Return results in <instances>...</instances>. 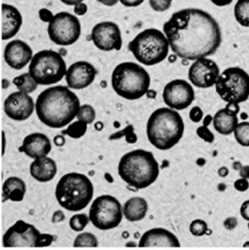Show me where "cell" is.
<instances>
[{
  "label": "cell",
  "instance_id": "1",
  "mask_svg": "<svg viewBox=\"0 0 249 250\" xmlns=\"http://www.w3.org/2000/svg\"><path fill=\"white\" fill-rule=\"evenodd\" d=\"M163 29L175 56L187 61L214 55L222 43L217 20L209 13L194 7L175 12Z\"/></svg>",
  "mask_w": 249,
  "mask_h": 250
},
{
  "label": "cell",
  "instance_id": "2",
  "mask_svg": "<svg viewBox=\"0 0 249 250\" xmlns=\"http://www.w3.org/2000/svg\"><path fill=\"white\" fill-rule=\"evenodd\" d=\"M77 94L66 86H54L42 91L35 103L38 119L45 126L60 129L77 117L80 108Z\"/></svg>",
  "mask_w": 249,
  "mask_h": 250
},
{
  "label": "cell",
  "instance_id": "3",
  "mask_svg": "<svg viewBox=\"0 0 249 250\" xmlns=\"http://www.w3.org/2000/svg\"><path fill=\"white\" fill-rule=\"evenodd\" d=\"M185 133V123L178 111L167 107L158 108L146 122V137L160 151H167L177 145Z\"/></svg>",
  "mask_w": 249,
  "mask_h": 250
},
{
  "label": "cell",
  "instance_id": "4",
  "mask_svg": "<svg viewBox=\"0 0 249 250\" xmlns=\"http://www.w3.org/2000/svg\"><path fill=\"white\" fill-rule=\"evenodd\" d=\"M120 177L131 188L151 187L159 176V165L150 151L137 149L124 154L117 167Z\"/></svg>",
  "mask_w": 249,
  "mask_h": 250
},
{
  "label": "cell",
  "instance_id": "5",
  "mask_svg": "<svg viewBox=\"0 0 249 250\" xmlns=\"http://www.w3.org/2000/svg\"><path fill=\"white\" fill-rule=\"evenodd\" d=\"M94 188L91 180L81 173L62 176L56 187V198L61 208L69 211L85 209L92 201Z\"/></svg>",
  "mask_w": 249,
  "mask_h": 250
},
{
  "label": "cell",
  "instance_id": "6",
  "mask_svg": "<svg viewBox=\"0 0 249 250\" xmlns=\"http://www.w3.org/2000/svg\"><path fill=\"white\" fill-rule=\"evenodd\" d=\"M111 85L119 97L135 101L148 93L151 78L143 66L133 62H124L113 69Z\"/></svg>",
  "mask_w": 249,
  "mask_h": 250
},
{
  "label": "cell",
  "instance_id": "7",
  "mask_svg": "<svg viewBox=\"0 0 249 250\" xmlns=\"http://www.w3.org/2000/svg\"><path fill=\"white\" fill-rule=\"evenodd\" d=\"M128 47L138 63L153 66L166 60L170 44L165 34L159 29L148 28L139 33L129 43Z\"/></svg>",
  "mask_w": 249,
  "mask_h": 250
},
{
  "label": "cell",
  "instance_id": "8",
  "mask_svg": "<svg viewBox=\"0 0 249 250\" xmlns=\"http://www.w3.org/2000/svg\"><path fill=\"white\" fill-rule=\"evenodd\" d=\"M66 63L62 56L51 49H44L33 56L28 73L38 85H54L65 77Z\"/></svg>",
  "mask_w": 249,
  "mask_h": 250
},
{
  "label": "cell",
  "instance_id": "9",
  "mask_svg": "<svg viewBox=\"0 0 249 250\" xmlns=\"http://www.w3.org/2000/svg\"><path fill=\"white\" fill-rule=\"evenodd\" d=\"M216 91L227 104H241L249 98V75L240 67L223 70L215 84Z\"/></svg>",
  "mask_w": 249,
  "mask_h": 250
},
{
  "label": "cell",
  "instance_id": "10",
  "mask_svg": "<svg viewBox=\"0 0 249 250\" xmlns=\"http://www.w3.org/2000/svg\"><path fill=\"white\" fill-rule=\"evenodd\" d=\"M88 217L95 229L101 230L113 229L122 223L123 207L115 197L102 195L93 200Z\"/></svg>",
  "mask_w": 249,
  "mask_h": 250
},
{
  "label": "cell",
  "instance_id": "11",
  "mask_svg": "<svg viewBox=\"0 0 249 250\" xmlns=\"http://www.w3.org/2000/svg\"><path fill=\"white\" fill-rule=\"evenodd\" d=\"M47 33L49 39L57 45L69 46L80 38L81 22L70 13H58L48 23Z\"/></svg>",
  "mask_w": 249,
  "mask_h": 250
},
{
  "label": "cell",
  "instance_id": "12",
  "mask_svg": "<svg viewBox=\"0 0 249 250\" xmlns=\"http://www.w3.org/2000/svg\"><path fill=\"white\" fill-rule=\"evenodd\" d=\"M163 99L167 108L180 111L192 105L195 100V91L187 81L176 79L165 86Z\"/></svg>",
  "mask_w": 249,
  "mask_h": 250
},
{
  "label": "cell",
  "instance_id": "13",
  "mask_svg": "<svg viewBox=\"0 0 249 250\" xmlns=\"http://www.w3.org/2000/svg\"><path fill=\"white\" fill-rule=\"evenodd\" d=\"M218 64L209 58H201L194 61L188 69V80L192 85L201 89L214 86L220 76Z\"/></svg>",
  "mask_w": 249,
  "mask_h": 250
},
{
  "label": "cell",
  "instance_id": "14",
  "mask_svg": "<svg viewBox=\"0 0 249 250\" xmlns=\"http://www.w3.org/2000/svg\"><path fill=\"white\" fill-rule=\"evenodd\" d=\"M91 40L103 51L120 50L123 45L121 29L112 21H104L95 24L91 31Z\"/></svg>",
  "mask_w": 249,
  "mask_h": 250
},
{
  "label": "cell",
  "instance_id": "15",
  "mask_svg": "<svg viewBox=\"0 0 249 250\" xmlns=\"http://www.w3.org/2000/svg\"><path fill=\"white\" fill-rule=\"evenodd\" d=\"M40 233L34 225L19 220L5 231L2 244L4 247H35Z\"/></svg>",
  "mask_w": 249,
  "mask_h": 250
},
{
  "label": "cell",
  "instance_id": "16",
  "mask_svg": "<svg viewBox=\"0 0 249 250\" xmlns=\"http://www.w3.org/2000/svg\"><path fill=\"white\" fill-rule=\"evenodd\" d=\"M4 112L13 121L22 122L34 113L35 103L28 94L16 91L11 93L4 101Z\"/></svg>",
  "mask_w": 249,
  "mask_h": 250
},
{
  "label": "cell",
  "instance_id": "17",
  "mask_svg": "<svg viewBox=\"0 0 249 250\" xmlns=\"http://www.w3.org/2000/svg\"><path fill=\"white\" fill-rule=\"evenodd\" d=\"M97 77V69L94 66L86 61H78L71 64L66 70V83L70 89L81 90L90 86Z\"/></svg>",
  "mask_w": 249,
  "mask_h": 250
},
{
  "label": "cell",
  "instance_id": "18",
  "mask_svg": "<svg viewBox=\"0 0 249 250\" xmlns=\"http://www.w3.org/2000/svg\"><path fill=\"white\" fill-rule=\"evenodd\" d=\"M31 46L22 40H13L4 48V61L11 68L20 70L31 62L33 58Z\"/></svg>",
  "mask_w": 249,
  "mask_h": 250
},
{
  "label": "cell",
  "instance_id": "19",
  "mask_svg": "<svg viewBox=\"0 0 249 250\" xmlns=\"http://www.w3.org/2000/svg\"><path fill=\"white\" fill-rule=\"evenodd\" d=\"M138 247H180V242L175 234L166 229L146 230L138 242Z\"/></svg>",
  "mask_w": 249,
  "mask_h": 250
},
{
  "label": "cell",
  "instance_id": "20",
  "mask_svg": "<svg viewBox=\"0 0 249 250\" xmlns=\"http://www.w3.org/2000/svg\"><path fill=\"white\" fill-rule=\"evenodd\" d=\"M240 107L237 104H228L225 108L220 109L212 117V125L219 134L230 135L238 126V113Z\"/></svg>",
  "mask_w": 249,
  "mask_h": 250
},
{
  "label": "cell",
  "instance_id": "21",
  "mask_svg": "<svg viewBox=\"0 0 249 250\" xmlns=\"http://www.w3.org/2000/svg\"><path fill=\"white\" fill-rule=\"evenodd\" d=\"M20 151L33 159L46 157L51 151V142L45 134L36 132L23 139Z\"/></svg>",
  "mask_w": 249,
  "mask_h": 250
},
{
  "label": "cell",
  "instance_id": "22",
  "mask_svg": "<svg viewBox=\"0 0 249 250\" xmlns=\"http://www.w3.org/2000/svg\"><path fill=\"white\" fill-rule=\"evenodd\" d=\"M22 25V15L11 4H2V40L16 36Z\"/></svg>",
  "mask_w": 249,
  "mask_h": 250
},
{
  "label": "cell",
  "instance_id": "23",
  "mask_svg": "<svg viewBox=\"0 0 249 250\" xmlns=\"http://www.w3.org/2000/svg\"><path fill=\"white\" fill-rule=\"evenodd\" d=\"M57 171L58 167L56 161L47 156L35 159L29 167L32 177L39 182H48L53 180Z\"/></svg>",
  "mask_w": 249,
  "mask_h": 250
},
{
  "label": "cell",
  "instance_id": "24",
  "mask_svg": "<svg viewBox=\"0 0 249 250\" xmlns=\"http://www.w3.org/2000/svg\"><path fill=\"white\" fill-rule=\"evenodd\" d=\"M149 210V205L143 197H132L124 202L123 215L130 222H138L145 218Z\"/></svg>",
  "mask_w": 249,
  "mask_h": 250
},
{
  "label": "cell",
  "instance_id": "25",
  "mask_svg": "<svg viewBox=\"0 0 249 250\" xmlns=\"http://www.w3.org/2000/svg\"><path fill=\"white\" fill-rule=\"evenodd\" d=\"M26 193L25 182L19 177H10L7 178L2 187V196L3 201L10 200L13 202H21L24 199Z\"/></svg>",
  "mask_w": 249,
  "mask_h": 250
},
{
  "label": "cell",
  "instance_id": "26",
  "mask_svg": "<svg viewBox=\"0 0 249 250\" xmlns=\"http://www.w3.org/2000/svg\"><path fill=\"white\" fill-rule=\"evenodd\" d=\"M234 18L244 27H249V0H238L233 9Z\"/></svg>",
  "mask_w": 249,
  "mask_h": 250
},
{
  "label": "cell",
  "instance_id": "27",
  "mask_svg": "<svg viewBox=\"0 0 249 250\" xmlns=\"http://www.w3.org/2000/svg\"><path fill=\"white\" fill-rule=\"evenodd\" d=\"M14 85L16 86L19 91L24 92L26 94H29L34 92L37 87H38V84H37L33 78L29 76V73H22V75L18 76L14 79Z\"/></svg>",
  "mask_w": 249,
  "mask_h": 250
},
{
  "label": "cell",
  "instance_id": "28",
  "mask_svg": "<svg viewBox=\"0 0 249 250\" xmlns=\"http://www.w3.org/2000/svg\"><path fill=\"white\" fill-rule=\"evenodd\" d=\"M234 138L242 146H249V122H241L233 131Z\"/></svg>",
  "mask_w": 249,
  "mask_h": 250
},
{
  "label": "cell",
  "instance_id": "29",
  "mask_svg": "<svg viewBox=\"0 0 249 250\" xmlns=\"http://www.w3.org/2000/svg\"><path fill=\"white\" fill-rule=\"evenodd\" d=\"M87 127H88V125L83 122H81V121L73 122L69 125L67 129L63 131V134L68 135L71 138L78 139V138L83 137L86 134Z\"/></svg>",
  "mask_w": 249,
  "mask_h": 250
},
{
  "label": "cell",
  "instance_id": "30",
  "mask_svg": "<svg viewBox=\"0 0 249 250\" xmlns=\"http://www.w3.org/2000/svg\"><path fill=\"white\" fill-rule=\"evenodd\" d=\"M75 247H98L99 241L91 232H82L77 236L73 242Z\"/></svg>",
  "mask_w": 249,
  "mask_h": 250
},
{
  "label": "cell",
  "instance_id": "31",
  "mask_svg": "<svg viewBox=\"0 0 249 250\" xmlns=\"http://www.w3.org/2000/svg\"><path fill=\"white\" fill-rule=\"evenodd\" d=\"M78 121L83 122L87 125H90L95 120V110L91 105L80 106L77 113Z\"/></svg>",
  "mask_w": 249,
  "mask_h": 250
},
{
  "label": "cell",
  "instance_id": "32",
  "mask_svg": "<svg viewBox=\"0 0 249 250\" xmlns=\"http://www.w3.org/2000/svg\"><path fill=\"white\" fill-rule=\"evenodd\" d=\"M89 217L85 214H78L72 216L69 220V226L73 231L81 232L85 229V227L89 223Z\"/></svg>",
  "mask_w": 249,
  "mask_h": 250
},
{
  "label": "cell",
  "instance_id": "33",
  "mask_svg": "<svg viewBox=\"0 0 249 250\" xmlns=\"http://www.w3.org/2000/svg\"><path fill=\"white\" fill-rule=\"evenodd\" d=\"M208 229V223L202 219H196L189 224V232L195 237H202L207 234Z\"/></svg>",
  "mask_w": 249,
  "mask_h": 250
},
{
  "label": "cell",
  "instance_id": "34",
  "mask_svg": "<svg viewBox=\"0 0 249 250\" xmlns=\"http://www.w3.org/2000/svg\"><path fill=\"white\" fill-rule=\"evenodd\" d=\"M123 136L126 137V141L128 144H135L137 142V136L134 133V128L133 126H131V125L127 128H124L123 131L117 132V133L110 136V139L112 141V139H119Z\"/></svg>",
  "mask_w": 249,
  "mask_h": 250
},
{
  "label": "cell",
  "instance_id": "35",
  "mask_svg": "<svg viewBox=\"0 0 249 250\" xmlns=\"http://www.w3.org/2000/svg\"><path fill=\"white\" fill-rule=\"evenodd\" d=\"M173 0H149L150 6L153 11L157 13H163L167 11L172 5Z\"/></svg>",
  "mask_w": 249,
  "mask_h": 250
},
{
  "label": "cell",
  "instance_id": "36",
  "mask_svg": "<svg viewBox=\"0 0 249 250\" xmlns=\"http://www.w3.org/2000/svg\"><path fill=\"white\" fill-rule=\"evenodd\" d=\"M196 133L205 143L211 144V143H214V141H215L214 133H212V132L207 126H201L199 128H197Z\"/></svg>",
  "mask_w": 249,
  "mask_h": 250
},
{
  "label": "cell",
  "instance_id": "37",
  "mask_svg": "<svg viewBox=\"0 0 249 250\" xmlns=\"http://www.w3.org/2000/svg\"><path fill=\"white\" fill-rule=\"evenodd\" d=\"M55 238L49 233H40L36 240L35 247H47L53 244Z\"/></svg>",
  "mask_w": 249,
  "mask_h": 250
},
{
  "label": "cell",
  "instance_id": "38",
  "mask_svg": "<svg viewBox=\"0 0 249 250\" xmlns=\"http://www.w3.org/2000/svg\"><path fill=\"white\" fill-rule=\"evenodd\" d=\"M204 117V113L202 111V109L198 106L193 107L189 111V119L194 123H200Z\"/></svg>",
  "mask_w": 249,
  "mask_h": 250
},
{
  "label": "cell",
  "instance_id": "39",
  "mask_svg": "<svg viewBox=\"0 0 249 250\" xmlns=\"http://www.w3.org/2000/svg\"><path fill=\"white\" fill-rule=\"evenodd\" d=\"M233 187L238 190V192L243 193V192H246V190L249 188V182L246 179L240 178V179L234 181Z\"/></svg>",
  "mask_w": 249,
  "mask_h": 250
},
{
  "label": "cell",
  "instance_id": "40",
  "mask_svg": "<svg viewBox=\"0 0 249 250\" xmlns=\"http://www.w3.org/2000/svg\"><path fill=\"white\" fill-rule=\"evenodd\" d=\"M39 17L42 21L44 22H47V23H49V22L53 20L54 18V15L53 13H51L49 10L47 9H41L39 11Z\"/></svg>",
  "mask_w": 249,
  "mask_h": 250
},
{
  "label": "cell",
  "instance_id": "41",
  "mask_svg": "<svg viewBox=\"0 0 249 250\" xmlns=\"http://www.w3.org/2000/svg\"><path fill=\"white\" fill-rule=\"evenodd\" d=\"M223 225L227 230H232L238 226V220H237V218H234V217H229V218H227L225 221L223 222Z\"/></svg>",
  "mask_w": 249,
  "mask_h": 250
},
{
  "label": "cell",
  "instance_id": "42",
  "mask_svg": "<svg viewBox=\"0 0 249 250\" xmlns=\"http://www.w3.org/2000/svg\"><path fill=\"white\" fill-rule=\"evenodd\" d=\"M240 214L245 221L249 222V200H246L242 203L241 208H240Z\"/></svg>",
  "mask_w": 249,
  "mask_h": 250
},
{
  "label": "cell",
  "instance_id": "43",
  "mask_svg": "<svg viewBox=\"0 0 249 250\" xmlns=\"http://www.w3.org/2000/svg\"><path fill=\"white\" fill-rule=\"evenodd\" d=\"M119 1L127 7H135L143 4L145 0H119Z\"/></svg>",
  "mask_w": 249,
  "mask_h": 250
},
{
  "label": "cell",
  "instance_id": "44",
  "mask_svg": "<svg viewBox=\"0 0 249 250\" xmlns=\"http://www.w3.org/2000/svg\"><path fill=\"white\" fill-rule=\"evenodd\" d=\"M73 11H75L76 15H78V16H83V15H85L87 13L88 6L84 2H81L77 5H75V9H73Z\"/></svg>",
  "mask_w": 249,
  "mask_h": 250
},
{
  "label": "cell",
  "instance_id": "45",
  "mask_svg": "<svg viewBox=\"0 0 249 250\" xmlns=\"http://www.w3.org/2000/svg\"><path fill=\"white\" fill-rule=\"evenodd\" d=\"M240 177L249 180V166H242V167L239 170Z\"/></svg>",
  "mask_w": 249,
  "mask_h": 250
},
{
  "label": "cell",
  "instance_id": "46",
  "mask_svg": "<svg viewBox=\"0 0 249 250\" xmlns=\"http://www.w3.org/2000/svg\"><path fill=\"white\" fill-rule=\"evenodd\" d=\"M210 1L217 6H226L229 5L233 0H210Z\"/></svg>",
  "mask_w": 249,
  "mask_h": 250
},
{
  "label": "cell",
  "instance_id": "47",
  "mask_svg": "<svg viewBox=\"0 0 249 250\" xmlns=\"http://www.w3.org/2000/svg\"><path fill=\"white\" fill-rule=\"evenodd\" d=\"M100 3L104 4L106 6H113L115 5L117 2H119V0H97Z\"/></svg>",
  "mask_w": 249,
  "mask_h": 250
},
{
  "label": "cell",
  "instance_id": "48",
  "mask_svg": "<svg viewBox=\"0 0 249 250\" xmlns=\"http://www.w3.org/2000/svg\"><path fill=\"white\" fill-rule=\"evenodd\" d=\"M60 1L66 5H77L81 2H83L84 0H60Z\"/></svg>",
  "mask_w": 249,
  "mask_h": 250
},
{
  "label": "cell",
  "instance_id": "49",
  "mask_svg": "<svg viewBox=\"0 0 249 250\" xmlns=\"http://www.w3.org/2000/svg\"><path fill=\"white\" fill-rule=\"evenodd\" d=\"M55 144H56V146H64V144H65V138H64V136H62V135H57V136L55 137Z\"/></svg>",
  "mask_w": 249,
  "mask_h": 250
},
{
  "label": "cell",
  "instance_id": "50",
  "mask_svg": "<svg viewBox=\"0 0 249 250\" xmlns=\"http://www.w3.org/2000/svg\"><path fill=\"white\" fill-rule=\"evenodd\" d=\"M218 174H219L220 177H226V176L228 175V168H227L226 167H220L219 171H218Z\"/></svg>",
  "mask_w": 249,
  "mask_h": 250
},
{
  "label": "cell",
  "instance_id": "51",
  "mask_svg": "<svg viewBox=\"0 0 249 250\" xmlns=\"http://www.w3.org/2000/svg\"><path fill=\"white\" fill-rule=\"evenodd\" d=\"M211 122H212V116H211V115H207V116L204 117V120H203V126L208 127V125H209Z\"/></svg>",
  "mask_w": 249,
  "mask_h": 250
},
{
  "label": "cell",
  "instance_id": "52",
  "mask_svg": "<svg viewBox=\"0 0 249 250\" xmlns=\"http://www.w3.org/2000/svg\"><path fill=\"white\" fill-rule=\"evenodd\" d=\"M5 146H6V139H5V133L2 132V156L5 153Z\"/></svg>",
  "mask_w": 249,
  "mask_h": 250
},
{
  "label": "cell",
  "instance_id": "53",
  "mask_svg": "<svg viewBox=\"0 0 249 250\" xmlns=\"http://www.w3.org/2000/svg\"><path fill=\"white\" fill-rule=\"evenodd\" d=\"M233 167H234V170H240V168L242 167V166H241L240 163H236V164H234Z\"/></svg>",
  "mask_w": 249,
  "mask_h": 250
},
{
  "label": "cell",
  "instance_id": "54",
  "mask_svg": "<svg viewBox=\"0 0 249 250\" xmlns=\"http://www.w3.org/2000/svg\"><path fill=\"white\" fill-rule=\"evenodd\" d=\"M5 88H6V80L4 79L3 80V89H5Z\"/></svg>",
  "mask_w": 249,
  "mask_h": 250
},
{
  "label": "cell",
  "instance_id": "55",
  "mask_svg": "<svg viewBox=\"0 0 249 250\" xmlns=\"http://www.w3.org/2000/svg\"><path fill=\"white\" fill-rule=\"evenodd\" d=\"M249 246V242H246V244H244V247H247Z\"/></svg>",
  "mask_w": 249,
  "mask_h": 250
},
{
  "label": "cell",
  "instance_id": "56",
  "mask_svg": "<svg viewBox=\"0 0 249 250\" xmlns=\"http://www.w3.org/2000/svg\"><path fill=\"white\" fill-rule=\"evenodd\" d=\"M248 229H249V224H248Z\"/></svg>",
  "mask_w": 249,
  "mask_h": 250
}]
</instances>
